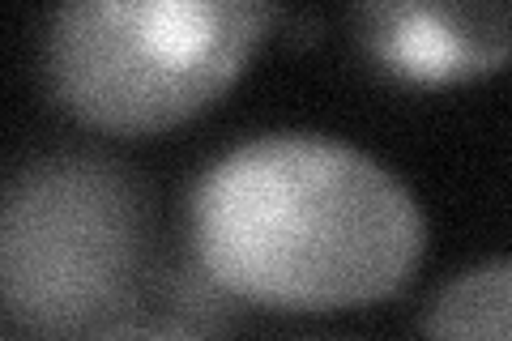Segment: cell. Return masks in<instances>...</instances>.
<instances>
[{
	"label": "cell",
	"mask_w": 512,
	"mask_h": 341,
	"mask_svg": "<svg viewBox=\"0 0 512 341\" xmlns=\"http://www.w3.org/2000/svg\"><path fill=\"white\" fill-rule=\"evenodd\" d=\"M201 278L269 312H346L406 290L427 252L414 192L359 145L261 133L231 145L188 192Z\"/></svg>",
	"instance_id": "obj_1"
},
{
	"label": "cell",
	"mask_w": 512,
	"mask_h": 341,
	"mask_svg": "<svg viewBox=\"0 0 512 341\" xmlns=\"http://www.w3.org/2000/svg\"><path fill=\"white\" fill-rule=\"evenodd\" d=\"M274 18L248 0H82L47 22L43 77L86 128L163 133L231 90Z\"/></svg>",
	"instance_id": "obj_2"
},
{
	"label": "cell",
	"mask_w": 512,
	"mask_h": 341,
	"mask_svg": "<svg viewBox=\"0 0 512 341\" xmlns=\"http://www.w3.org/2000/svg\"><path fill=\"white\" fill-rule=\"evenodd\" d=\"M154 252L146 184L107 154H43L13 171L0 218L5 320L64 341L128 312Z\"/></svg>",
	"instance_id": "obj_3"
},
{
	"label": "cell",
	"mask_w": 512,
	"mask_h": 341,
	"mask_svg": "<svg viewBox=\"0 0 512 341\" xmlns=\"http://www.w3.org/2000/svg\"><path fill=\"white\" fill-rule=\"evenodd\" d=\"M355 35L384 73L414 86H453L512 60V5H359Z\"/></svg>",
	"instance_id": "obj_4"
},
{
	"label": "cell",
	"mask_w": 512,
	"mask_h": 341,
	"mask_svg": "<svg viewBox=\"0 0 512 341\" xmlns=\"http://www.w3.org/2000/svg\"><path fill=\"white\" fill-rule=\"evenodd\" d=\"M423 341H512V256L483 261L448 278L427 299Z\"/></svg>",
	"instance_id": "obj_5"
},
{
	"label": "cell",
	"mask_w": 512,
	"mask_h": 341,
	"mask_svg": "<svg viewBox=\"0 0 512 341\" xmlns=\"http://www.w3.org/2000/svg\"><path fill=\"white\" fill-rule=\"evenodd\" d=\"M86 341H210V337L197 324L167 312H124L116 320L99 324L94 333H86Z\"/></svg>",
	"instance_id": "obj_6"
},
{
	"label": "cell",
	"mask_w": 512,
	"mask_h": 341,
	"mask_svg": "<svg viewBox=\"0 0 512 341\" xmlns=\"http://www.w3.org/2000/svg\"><path fill=\"white\" fill-rule=\"evenodd\" d=\"M303 341H350V337H303Z\"/></svg>",
	"instance_id": "obj_7"
},
{
	"label": "cell",
	"mask_w": 512,
	"mask_h": 341,
	"mask_svg": "<svg viewBox=\"0 0 512 341\" xmlns=\"http://www.w3.org/2000/svg\"><path fill=\"white\" fill-rule=\"evenodd\" d=\"M5 341H22V337H5Z\"/></svg>",
	"instance_id": "obj_8"
}]
</instances>
